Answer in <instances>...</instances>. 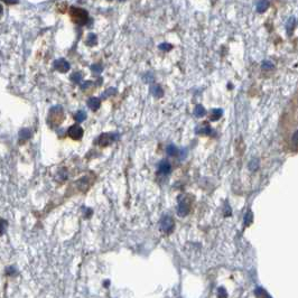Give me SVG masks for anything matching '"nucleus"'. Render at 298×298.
<instances>
[{"label":"nucleus","mask_w":298,"mask_h":298,"mask_svg":"<svg viewBox=\"0 0 298 298\" xmlns=\"http://www.w3.org/2000/svg\"><path fill=\"white\" fill-rule=\"evenodd\" d=\"M70 16L72 20L78 25H85L89 20V13L82 8L72 7L70 9Z\"/></svg>","instance_id":"obj_1"},{"label":"nucleus","mask_w":298,"mask_h":298,"mask_svg":"<svg viewBox=\"0 0 298 298\" xmlns=\"http://www.w3.org/2000/svg\"><path fill=\"white\" fill-rule=\"evenodd\" d=\"M269 8V1L268 0H260L257 5V10L258 13H265Z\"/></svg>","instance_id":"obj_12"},{"label":"nucleus","mask_w":298,"mask_h":298,"mask_svg":"<svg viewBox=\"0 0 298 298\" xmlns=\"http://www.w3.org/2000/svg\"><path fill=\"white\" fill-rule=\"evenodd\" d=\"M223 111L221 109H213L211 112H210V120L211 121H216L222 117Z\"/></svg>","instance_id":"obj_10"},{"label":"nucleus","mask_w":298,"mask_h":298,"mask_svg":"<svg viewBox=\"0 0 298 298\" xmlns=\"http://www.w3.org/2000/svg\"><path fill=\"white\" fill-rule=\"evenodd\" d=\"M92 71H93L95 74H100V73L102 72V66L101 65H98V64H95V65H92Z\"/></svg>","instance_id":"obj_17"},{"label":"nucleus","mask_w":298,"mask_h":298,"mask_svg":"<svg viewBox=\"0 0 298 298\" xmlns=\"http://www.w3.org/2000/svg\"><path fill=\"white\" fill-rule=\"evenodd\" d=\"M166 154L168 156H172V157L177 156L178 155V148L175 145H168L166 147Z\"/></svg>","instance_id":"obj_14"},{"label":"nucleus","mask_w":298,"mask_h":298,"mask_svg":"<svg viewBox=\"0 0 298 298\" xmlns=\"http://www.w3.org/2000/svg\"><path fill=\"white\" fill-rule=\"evenodd\" d=\"M212 131V128L207 124H203L196 128V134H210Z\"/></svg>","instance_id":"obj_7"},{"label":"nucleus","mask_w":298,"mask_h":298,"mask_svg":"<svg viewBox=\"0 0 298 298\" xmlns=\"http://www.w3.org/2000/svg\"><path fill=\"white\" fill-rule=\"evenodd\" d=\"M68 136L71 138H73V139H81L82 136H83V129L80 126H78V124H74V126H72L68 129Z\"/></svg>","instance_id":"obj_5"},{"label":"nucleus","mask_w":298,"mask_h":298,"mask_svg":"<svg viewBox=\"0 0 298 298\" xmlns=\"http://www.w3.org/2000/svg\"><path fill=\"white\" fill-rule=\"evenodd\" d=\"M191 211V201L187 200L186 197H183L178 202V207H177V214L179 216H186Z\"/></svg>","instance_id":"obj_2"},{"label":"nucleus","mask_w":298,"mask_h":298,"mask_svg":"<svg viewBox=\"0 0 298 298\" xmlns=\"http://www.w3.org/2000/svg\"><path fill=\"white\" fill-rule=\"evenodd\" d=\"M150 92L155 95L156 98H160L163 97V93H164V91H163V89H161L160 86L158 85V84H154L153 86L150 88Z\"/></svg>","instance_id":"obj_11"},{"label":"nucleus","mask_w":298,"mask_h":298,"mask_svg":"<svg viewBox=\"0 0 298 298\" xmlns=\"http://www.w3.org/2000/svg\"><path fill=\"white\" fill-rule=\"evenodd\" d=\"M116 134H103L100 136L99 138V145L102 146V147H107V146H109L110 144L113 143V140L116 139Z\"/></svg>","instance_id":"obj_4"},{"label":"nucleus","mask_w":298,"mask_h":298,"mask_svg":"<svg viewBox=\"0 0 298 298\" xmlns=\"http://www.w3.org/2000/svg\"><path fill=\"white\" fill-rule=\"evenodd\" d=\"M55 67H56L59 72H66V71H68V68H70V65H68V63H67L66 61H64V59H59V61H57V62L55 63Z\"/></svg>","instance_id":"obj_9"},{"label":"nucleus","mask_w":298,"mask_h":298,"mask_svg":"<svg viewBox=\"0 0 298 298\" xmlns=\"http://www.w3.org/2000/svg\"><path fill=\"white\" fill-rule=\"evenodd\" d=\"M97 42H98L97 36L94 35V34H90L89 37H88V40H86V44H88L89 46H93L97 44Z\"/></svg>","instance_id":"obj_15"},{"label":"nucleus","mask_w":298,"mask_h":298,"mask_svg":"<svg viewBox=\"0 0 298 298\" xmlns=\"http://www.w3.org/2000/svg\"><path fill=\"white\" fill-rule=\"evenodd\" d=\"M194 114H195L197 118H202V117H204L205 114H206V111H205L204 107H202L201 104L196 105L195 109H194Z\"/></svg>","instance_id":"obj_13"},{"label":"nucleus","mask_w":298,"mask_h":298,"mask_svg":"<svg viewBox=\"0 0 298 298\" xmlns=\"http://www.w3.org/2000/svg\"><path fill=\"white\" fill-rule=\"evenodd\" d=\"M3 223H5L3 221H0V234L3 233V229H5V228H3Z\"/></svg>","instance_id":"obj_23"},{"label":"nucleus","mask_w":298,"mask_h":298,"mask_svg":"<svg viewBox=\"0 0 298 298\" xmlns=\"http://www.w3.org/2000/svg\"><path fill=\"white\" fill-rule=\"evenodd\" d=\"M112 92H116V89H109V90H107V91L104 92V94L102 95V98H103V99H105V98H107L108 95H110V94H114V93H112Z\"/></svg>","instance_id":"obj_21"},{"label":"nucleus","mask_w":298,"mask_h":298,"mask_svg":"<svg viewBox=\"0 0 298 298\" xmlns=\"http://www.w3.org/2000/svg\"><path fill=\"white\" fill-rule=\"evenodd\" d=\"M251 221H252V214H251V212H248V214L245 216V225L250 224V223H251Z\"/></svg>","instance_id":"obj_18"},{"label":"nucleus","mask_w":298,"mask_h":298,"mask_svg":"<svg viewBox=\"0 0 298 298\" xmlns=\"http://www.w3.org/2000/svg\"><path fill=\"white\" fill-rule=\"evenodd\" d=\"M160 228L165 233H170L173 231V229H174V221H173V219L170 216H168V215L164 216L160 221Z\"/></svg>","instance_id":"obj_3"},{"label":"nucleus","mask_w":298,"mask_h":298,"mask_svg":"<svg viewBox=\"0 0 298 298\" xmlns=\"http://www.w3.org/2000/svg\"><path fill=\"white\" fill-rule=\"evenodd\" d=\"M86 119V113L84 111H78V113L75 114V120L78 121V122H82Z\"/></svg>","instance_id":"obj_16"},{"label":"nucleus","mask_w":298,"mask_h":298,"mask_svg":"<svg viewBox=\"0 0 298 298\" xmlns=\"http://www.w3.org/2000/svg\"><path fill=\"white\" fill-rule=\"evenodd\" d=\"M72 80L73 81H75V82H80L81 81V74H74V75L72 76Z\"/></svg>","instance_id":"obj_22"},{"label":"nucleus","mask_w":298,"mask_h":298,"mask_svg":"<svg viewBox=\"0 0 298 298\" xmlns=\"http://www.w3.org/2000/svg\"><path fill=\"white\" fill-rule=\"evenodd\" d=\"M120 1H124V0H120Z\"/></svg>","instance_id":"obj_25"},{"label":"nucleus","mask_w":298,"mask_h":298,"mask_svg":"<svg viewBox=\"0 0 298 298\" xmlns=\"http://www.w3.org/2000/svg\"><path fill=\"white\" fill-rule=\"evenodd\" d=\"M158 172L163 175H168L169 173L172 172V166H170V164H169L168 161L163 160L160 161L158 165Z\"/></svg>","instance_id":"obj_6"},{"label":"nucleus","mask_w":298,"mask_h":298,"mask_svg":"<svg viewBox=\"0 0 298 298\" xmlns=\"http://www.w3.org/2000/svg\"><path fill=\"white\" fill-rule=\"evenodd\" d=\"M219 291H220V294H219L220 296H226V294H223V288H221V289L219 290Z\"/></svg>","instance_id":"obj_24"},{"label":"nucleus","mask_w":298,"mask_h":298,"mask_svg":"<svg viewBox=\"0 0 298 298\" xmlns=\"http://www.w3.org/2000/svg\"><path fill=\"white\" fill-rule=\"evenodd\" d=\"M272 67H274V64H272L271 62L266 61V62L262 63V68H265V70H270V68H272Z\"/></svg>","instance_id":"obj_19"},{"label":"nucleus","mask_w":298,"mask_h":298,"mask_svg":"<svg viewBox=\"0 0 298 298\" xmlns=\"http://www.w3.org/2000/svg\"><path fill=\"white\" fill-rule=\"evenodd\" d=\"M88 105H89V108L91 110L95 111L98 110L100 108V105H101V100L98 99V98H91V99H89V101H88Z\"/></svg>","instance_id":"obj_8"},{"label":"nucleus","mask_w":298,"mask_h":298,"mask_svg":"<svg viewBox=\"0 0 298 298\" xmlns=\"http://www.w3.org/2000/svg\"><path fill=\"white\" fill-rule=\"evenodd\" d=\"M159 48H160L161 51H169V49L172 48V45H169V44H160V45H159Z\"/></svg>","instance_id":"obj_20"}]
</instances>
